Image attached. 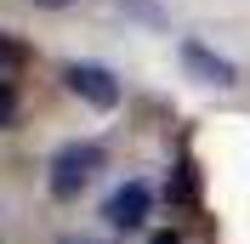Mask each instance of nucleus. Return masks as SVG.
<instances>
[{"label": "nucleus", "mask_w": 250, "mask_h": 244, "mask_svg": "<svg viewBox=\"0 0 250 244\" xmlns=\"http://www.w3.org/2000/svg\"><path fill=\"white\" fill-rule=\"evenodd\" d=\"M97 170H103V148H97V142H68V148L51 159V193L57 199H80L91 187Z\"/></svg>", "instance_id": "f257e3e1"}, {"label": "nucleus", "mask_w": 250, "mask_h": 244, "mask_svg": "<svg viewBox=\"0 0 250 244\" xmlns=\"http://www.w3.org/2000/svg\"><path fill=\"white\" fill-rule=\"evenodd\" d=\"M62 80H68V91L80 97V102H91V108H120V80L108 74V68H97V62H68L62 68Z\"/></svg>", "instance_id": "f03ea898"}, {"label": "nucleus", "mask_w": 250, "mask_h": 244, "mask_svg": "<svg viewBox=\"0 0 250 244\" xmlns=\"http://www.w3.org/2000/svg\"><path fill=\"white\" fill-rule=\"evenodd\" d=\"M182 62L205 80V85H233V80H239V74H233V62H228V57H216V51H210V46H199V40H188V46H182Z\"/></svg>", "instance_id": "7ed1b4c3"}, {"label": "nucleus", "mask_w": 250, "mask_h": 244, "mask_svg": "<svg viewBox=\"0 0 250 244\" xmlns=\"http://www.w3.org/2000/svg\"><path fill=\"white\" fill-rule=\"evenodd\" d=\"M103 216H108L114 227H137L142 216H148V187H142V182H125L120 193L103 204Z\"/></svg>", "instance_id": "20e7f679"}, {"label": "nucleus", "mask_w": 250, "mask_h": 244, "mask_svg": "<svg viewBox=\"0 0 250 244\" xmlns=\"http://www.w3.org/2000/svg\"><path fill=\"white\" fill-rule=\"evenodd\" d=\"M23 62H29V51L17 46V40H0V85L12 91V80L23 74Z\"/></svg>", "instance_id": "39448f33"}, {"label": "nucleus", "mask_w": 250, "mask_h": 244, "mask_svg": "<svg viewBox=\"0 0 250 244\" xmlns=\"http://www.w3.org/2000/svg\"><path fill=\"white\" fill-rule=\"evenodd\" d=\"M12 125H17V97L0 85V131H12Z\"/></svg>", "instance_id": "423d86ee"}, {"label": "nucleus", "mask_w": 250, "mask_h": 244, "mask_svg": "<svg viewBox=\"0 0 250 244\" xmlns=\"http://www.w3.org/2000/svg\"><path fill=\"white\" fill-rule=\"evenodd\" d=\"M154 244H182V239H176V233H154Z\"/></svg>", "instance_id": "0eeeda50"}, {"label": "nucleus", "mask_w": 250, "mask_h": 244, "mask_svg": "<svg viewBox=\"0 0 250 244\" xmlns=\"http://www.w3.org/2000/svg\"><path fill=\"white\" fill-rule=\"evenodd\" d=\"M40 6H68V0H40Z\"/></svg>", "instance_id": "6e6552de"}]
</instances>
